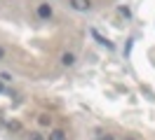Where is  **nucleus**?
Wrapping results in <instances>:
<instances>
[{"mask_svg": "<svg viewBox=\"0 0 155 140\" xmlns=\"http://www.w3.org/2000/svg\"><path fill=\"white\" fill-rule=\"evenodd\" d=\"M52 14H54V9H52L49 2H40L38 5V17L40 19H52Z\"/></svg>", "mask_w": 155, "mask_h": 140, "instance_id": "1", "label": "nucleus"}, {"mask_svg": "<svg viewBox=\"0 0 155 140\" xmlns=\"http://www.w3.org/2000/svg\"><path fill=\"white\" fill-rule=\"evenodd\" d=\"M71 7L78 9V12H87V9L92 7V2H89V0H71Z\"/></svg>", "mask_w": 155, "mask_h": 140, "instance_id": "2", "label": "nucleus"}, {"mask_svg": "<svg viewBox=\"0 0 155 140\" xmlns=\"http://www.w3.org/2000/svg\"><path fill=\"white\" fill-rule=\"evenodd\" d=\"M47 140H66V133H64L61 129H54V131L47 135Z\"/></svg>", "mask_w": 155, "mask_h": 140, "instance_id": "3", "label": "nucleus"}, {"mask_svg": "<svg viewBox=\"0 0 155 140\" xmlns=\"http://www.w3.org/2000/svg\"><path fill=\"white\" fill-rule=\"evenodd\" d=\"M92 35L97 37V40H99V42H101V45H104V47H108V49H113V42H110V40H106V37H101V35H99V33H97V30H94Z\"/></svg>", "mask_w": 155, "mask_h": 140, "instance_id": "4", "label": "nucleus"}, {"mask_svg": "<svg viewBox=\"0 0 155 140\" xmlns=\"http://www.w3.org/2000/svg\"><path fill=\"white\" fill-rule=\"evenodd\" d=\"M61 63H64V65H73V63H75V56H73V54H68V51H66V54L61 56Z\"/></svg>", "mask_w": 155, "mask_h": 140, "instance_id": "5", "label": "nucleus"}, {"mask_svg": "<svg viewBox=\"0 0 155 140\" xmlns=\"http://www.w3.org/2000/svg\"><path fill=\"white\" fill-rule=\"evenodd\" d=\"M49 121H52L49 114H40V117H38V124H40V126H49Z\"/></svg>", "mask_w": 155, "mask_h": 140, "instance_id": "6", "label": "nucleus"}, {"mask_svg": "<svg viewBox=\"0 0 155 140\" xmlns=\"http://www.w3.org/2000/svg\"><path fill=\"white\" fill-rule=\"evenodd\" d=\"M31 140H47L42 133H31Z\"/></svg>", "mask_w": 155, "mask_h": 140, "instance_id": "7", "label": "nucleus"}, {"mask_svg": "<svg viewBox=\"0 0 155 140\" xmlns=\"http://www.w3.org/2000/svg\"><path fill=\"white\" fill-rule=\"evenodd\" d=\"M120 14H122V17H129L132 12H129V7H120Z\"/></svg>", "mask_w": 155, "mask_h": 140, "instance_id": "8", "label": "nucleus"}, {"mask_svg": "<svg viewBox=\"0 0 155 140\" xmlns=\"http://www.w3.org/2000/svg\"><path fill=\"white\" fill-rule=\"evenodd\" d=\"M0 79H2V82H7V79H12V75L10 73H2V75H0Z\"/></svg>", "mask_w": 155, "mask_h": 140, "instance_id": "9", "label": "nucleus"}, {"mask_svg": "<svg viewBox=\"0 0 155 140\" xmlns=\"http://www.w3.org/2000/svg\"><path fill=\"white\" fill-rule=\"evenodd\" d=\"M19 129V121H10V131H17Z\"/></svg>", "mask_w": 155, "mask_h": 140, "instance_id": "10", "label": "nucleus"}, {"mask_svg": "<svg viewBox=\"0 0 155 140\" xmlns=\"http://www.w3.org/2000/svg\"><path fill=\"white\" fill-rule=\"evenodd\" d=\"M99 140H115V138H113V135H101Z\"/></svg>", "mask_w": 155, "mask_h": 140, "instance_id": "11", "label": "nucleus"}, {"mask_svg": "<svg viewBox=\"0 0 155 140\" xmlns=\"http://www.w3.org/2000/svg\"><path fill=\"white\" fill-rule=\"evenodd\" d=\"M2 56H5V49H2V47H0V61H2Z\"/></svg>", "mask_w": 155, "mask_h": 140, "instance_id": "12", "label": "nucleus"}, {"mask_svg": "<svg viewBox=\"0 0 155 140\" xmlns=\"http://www.w3.org/2000/svg\"><path fill=\"white\" fill-rule=\"evenodd\" d=\"M5 91V84H2V79H0V93Z\"/></svg>", "mask_w": 155, "mask_h": 140, "instance_id": "13", "label": "nucleus"}]
</instances>
